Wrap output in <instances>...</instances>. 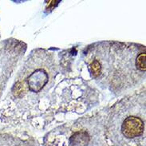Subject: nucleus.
<instances>
[{
  "label": "nucleus",
  "mask_w": 146,
  "mask_h": 146,
  "mask_svg": "<svg viewBox=\"0 0 146 146\" xmlns=\"http://www.w3.org/2000/svg\"><path fill=\"white\" fill-rule=\"evenodd\" d=\"M145 132V124L140 117H129L125 119L121 125V133L125 138L135 139L142 137Z\"/></svg>",
  "instance_id": "obj_1"
},
{
  "label": "nucleus",
  "mask_w": 146,
  "mask_h": 146,
  "mask_svg": "<svg viewBox=\"0 0 146 146\" xmlns=\"http://www.w3.org/2000/svg\"><path fill=\"white\" fill-rule=\"evenodd\" d=\"M48 82V74L43 70H37L27 78L29 90L32 92H39Z\"/></svg>",
  "instance_id": "obj_2"
},
{
  "label": "nucleus",
  "mask_w": 146,
  "mask_h": 146,
  "mask_svg": "<svg viewBox=\"0 0 146 146\" xmlns=\"http://www.w3.org/2000/svg\"><path fill=\"white\" fill-rule=\"evenodd\" d=\"M0 146H35V145L15 136L0 134Z\"/></svg>",
  "instance_id": "obj_3"
},
{
  "label": "nucleus",
  "mask_w": 146,
  "mask_h": 146,
  "mask_svg": "<svg viewBox=\"0 0 146 146\" xmlns=\"http://www.w3.org/2000/svg\"><path fill=\"white\" fill-rule=\"evenodd\" d=\"M146 54L145 53L141 54L137 58V62H136V66L137 68L141 70V71H145L146 70Z\"/></svg>",
  "instance_id": "obj_4"
},
{
  "label": "nucleus",
  "mask_w": 146,
  "mask_h": 146,
  "mask_svg": "<svg viewBox=\"0 0 146 146\" xmlns=\"http://www.w3.org/2000/svg\"><path fill=\"white\" fill-rule=\"evenodd\" d=\"M90 69H91V73H92V75L96 78L98 77L100 73H101V64L99 62L98 60H94L90 65Z\"/></svg>",
  "instance_id": "obj_5"
}]
</instances>
